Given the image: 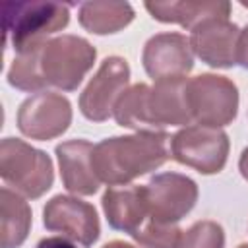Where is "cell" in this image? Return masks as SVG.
<instances>
[{"instance_id": "obj_1", "label": "cell", "mask_w": 248, "mask_h": 248, "mask_svg": "<svg viewBox=\"0 0 248 248\" xmlns=\"http://www.w3.org/2000/svg\"><path fill=\"white\" fill-rule=\"evenodd\" d=\"M186 78L155 81L153 87L136 83L114 105V120L136 132H159L165 126H186L192 114L186 103Z\"/></svg>"}, {"instance_id": "obj_2", "label": "cell", "mask_w": 248, "mask_h": 248, "mask_svg": "<svg viewBox=\"0 0 248 248\" xmlns=\"http://www.w3.org/2000/svg\"><path fill=\"white\" fill-rule=\"evenodd\" d=\"M169 136L165 132H136L99 141L93 147L91 165L99 182L108 186L128 184L159 169L169 157Z\"/></svg>"}, {"instance_id": "obj_3", "label": "cell", "mask_w": 248, "mask_h": 248, "mask_svg": "<svg viewBox=\"0 0 248 248\" xmlns=\"http://www.w3.org/2000/svg\"><path fill=\"white\" fill-rule=\"evenodd\" d=\"M4 31L17 54L45 46L46 37L70 21L68 6L46 2H8L2 6Z\"/></svg>"}, {"instance_id": "obj_4", "label": "cell", "mask_w": 248, "mask_h": 248, "mask_svg": "<svg viewBox=\"0 0 248 248\" xmlns=\"http://www.w3.org/2000/svg\"><path fill=\"white\" fill-rule=\"evenodd\" d=\"M0 176L16 192L35 200L52 186V161L23 140L4 138L0 143Z\"/></svg>"}, {"instance_id": "obj_5", "label": "cell", "mask_w": 248, "mask_h": 248, "mask_svg": "<svg viewBox=\"0 0 248 248\" xmlns=\"http://www.w3.org/2000/svg\"><path fill=\"white\" fill-rule=\"evenodd\" d=\"M97 50L78 35H60L41 48V72L46 85L74 91L93 68Z\"/></svg>"}, {"instance_id": "obj_6", "label": "cell", "mask_w": 248, "mask_h": 248, "mask_svg": "<svg viewBox=\"0 0 248 248\" xmlns=\"http://www.w3.org/2000/svg\"><path fill=\"white\" fill-rule=\"evenodd\" d=\"M186 103L192 120L202 126L221 128L236 116L238 89L225 76L200 74L186 81Z\"/></svg>"}, {"instance_id": "obj_7", "label": "cell", "mask_w": 248, "mask_h": 248, "mask_svg": "<svg viewBox=\"0 0 248 248\" xmlns=\"http://www.w3.org/2000/svg\"><path fill=\"white\" fill-rule=\"evenodd\" d=\"M170 157L202 174L221 172L229 157V136L219 128L186 126L170 138Z\"/></svg>"}, {"instance_id": "obj_8", "label": "cell", "mask_w": 248, "mask_h": 248, "mask_svg": "<svg viewBox=\"0 0 248 248\" xmlns=\"http://www.w3.org/2000/svg\"><path fill=\"white\" fill-rule=\"evenodd\" d=\"M147 213L153 223L176 225L192 211L198 200V186L192 178L178 172L155 174L145 186Z\"/></svg>"}, {"instance_id": "obj_9", "label": "cell", "mask_w": 248, "mask_h": 248, "mask_svg": "<svg viewBox=\"0 0 248 248\" xmlns=\"http://www.w3.org/2000/svg\"><path fill=\"white\" fill-rule=\"evenodd\" d=\"M72 122V105L52 91H39L25 99L17 110V128L23 136L48 141L62 136Z\"/></svg>"}, {"instance_id": "obj_10", "label": "cell", "mask_w": 248, "mask_h": 248, "mask_svg": "<svg viewBox=\"0 0 248 248\" xmlns=\"http://www.w3.org/2000/svg\"><path fill=\"white\" fill-rule=\"evenodd\" d=\"M130 66L120 56H108L101 62L97 74L79 95V110L91 122H103L114 112V105L128 89Z\"/></svg>"}, {"instance_id": "obj_11", "label": "cell", "mask_w": 248, "mask_h": 248, "mask_svg": "<svg viewBox=\"0 0 248 248\" xmlns=\"http://www.w3.org/2000/svg\"><path fill=\"white\" fill-rule=\"evenodd\" d=\"M43 225L48 231L62 232V236L91 246L101 232L97 211L91 203L72 196H54L43 207Z\"/></svg>"}, {"instance_id": "obj_12", "label": "cell", "mask_w": 248, "mask_h": 248, "mask_svg": "<svg viewBox=\"0 0 248 248\" xmlns=\"http://www.w3.org/2000/svg\"><path fill=\"white\" fill-rule=\"evenodd\" d=\"M141 62L147 76L155 81L182 79L194 68L190 39L180 33L153 35L143 46Z\"/></svg>"}, {"instance_id": "obj_13", "label": "cell", "mask_w": 248, "mask_h": 248, "mask_svg": "<svg viewBox=\"0 0 248 248\" xmlns=\"http://www.w3.org/2000/svg\"><path fill=\"white\" fill-rule=\"evenodd\" d=\"M238 35L240 29L229 17H211L192 29L190 46L207 66L231 68L236 64Z\"/></svg>"}, {"instance_id": "obj_14", "label": "cell", "mask_w": 248, "mask_h": 248, "mask_svg": "<svg viewBox=\"0 0 248 248\" xmlns=\"http://www.w3.org/2000/svg\"><path fill=\"white\" fill-rule=\"evenodd\" d=\"M93 143L87 140H70L56 145L62 184L68 192L78 196H91L99 190V178L93 172L91 155Z\"/></svg>"}, {"instance_id": "obj_15", "label": "cell", "mask_w": 248, "mask_h": 248, "mask_svg": "<svg viewBox=\"0 0 248 248\" xmlns=\"http://www.w3.org/2000/svg\"><path fill=\"white\" fill-rule=\"evenodd\" d=\"M103 211L112 229L124 231L128 234L138 232L147 215L143 186L108 188L103 194Z\"/></svg>"}, {"instance_id": "obj_16", "label": "cell", "mask_w": 248, "mask_h": 248, "mask_svg": "<svg viewBox=\"0 0 248 248\" xmlns=\"http://www.w3.org/2000/svg\"><path fill=\"white\" fill-rule=\"evenodd\" d=\"M145 10L153 19L161 23H178L182 27L194 29L205 19L211 17H229L231 4L221 0H203V2H145Z\"/></svg>"}, {"instance_id": "obj_17", "label": "cell", "mask_w": 248, "mask_h": 248, "mask_svg": "<svg viewBox=\"0 0 248 248\" xmlns=\"http://www.w3.org/2000/svg\"><path fill=\"white\" fill-rule=\"evenodd\" d=\"M31 229V209L27 202L10 188L0 190V244L19 248Z\"/></svg>"}, {"instance_id": "obj_18", "label": "cell", "mask_w": 248, "mask_h": 248, "mask_svg": "<svg viewBox=\"0 0 248 248\" xmlns=\"http://www.w3.org/2000/svg\"><path fill=\"white\" fill-rule=\"evenodd\" d=\"M78 17L89 33L108 35L124 29L134 19V10L128 2H85Z\"/></svg>"}, {"instance_id": "obj_19", "label": "cell", "mask_w": 248, "mask_h": 248, "mask_svg": "<svg viewBox=\"0 0 248 248\" xmlns=\"http://www.w3.org/2000/svg\"><path fill=\"white\" fill-rule=\"evenodd\" d=\"M41 48L21 52L14 58L8 70V83L12 87L21 91H41L46 85L41 72Z\"/></svg>"}, {"instance_id": "obj_20", "label": "cell", "mask_w": 248, "mask_h": 248, "mask_svg": "<svg viewBox=\"0 0 248 248\" xmlns=\"http://www.w3.org/2000/svg\"><path fill=\"white\" fill-rule=\"evenodd\" d=\"M176 248H225L223 227L215 221H198L180 234Z\"/></svg>"}, {"instance_id": "obj_21", "label": "cell", "mask_w": 248, "mask_h": 248, "mask_svg": "<svg viewBox=\"0 0 248 248\" xmlns=\"http://www.w3.org/2000/svg\"><path fill=\"white\" fill-rule=\"evenodd\" d=\"M180 234L182 231L176 225H159L151 221L132 236L143 248H176Z\"/></svg>"}, {"instance_id": "obj_22", "label": "cell", "mask_w": 248, "mask_h": 248, "mask_svg": "<svg viewBox=\"0 0 248 248\" xmlns=\"http://www.w3.org/2000/svg\"><path fill=\"white\" fill-rule=\"evenodd\" d=\"M236 64L248 70V25L240 31L238 35V45H236Z\"/></svg>"}, {"instance_id": "obj_23", "label": "cell", "mask_w": 248, "mask_h": 248, "mask_svg": "<svg viewBox=\"0 0 248 248\" xmlns=\"http://www.w3.org/2000/svg\"><path fill=\"white\" fill-rule=\"evenodd\" d=\"M35 248H76V246L62 236H48V238H43Z\"/></svg>"}, {"instance_id": "obj_24", "label": "cell", "mask_w": 248, "mask_h": 248, "mask_svg": "<svg viewBox=\"0 0 248 248\" xmlns=\"http://www.w3.org/2000/svg\"><path fill=\"white\" fill-rule=\"evenodd\" d=\"M238 169H240V174L248 180V147L242 151V155L238 159Z\"/></svg>"}, {"instance_id": "obj_25", "label": "cell", "mask_w": 248, "mask_h": 248, "mask_svg": "<svg viewBox=\"0 0 248 248\" xmlns=\"http://www.w3.org/2000/svg\"><path fill=\"white\" fill-rule=\"evenodd\" d=\"M103 248H136V246H132V244H128V242H122V240H112V242L105 244Z\"/></svg>"}, {"instance_id": "obj_26", "label": "cell", "mask_w": 248, "mask_h": 248, "mask_svg": "<svg viewBox=\"0 0 248 248\" xmlns=\"http://www.w3.org/2000/svg\"><path fill=\"white\" fill-rule=\"evenodd\" d=\"M238 248H248V244H240V246H238Z\"/></svg>"}]
</instances>
